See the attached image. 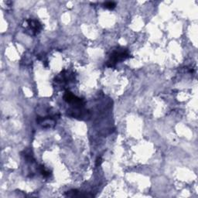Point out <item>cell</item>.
<instances>
[{"instance_id": "6da1fadb", "label": "cell", "mask_w": 198, "mask_h": 198, "mask_svg": "<svg viewBox=\"0 0 198 198\" xmlns=\"http://www.w3.org/2000/svg\"><path fill=\"white\" fill-rule=\"evenodd\" d=\"M129 57H131V55L128 50L125 48H118L115 50L110 55V57L107 61L106 65L109 67H113L119 62L122 61L123 60Z\"/></svg>"}, {"instance_id": "7a4b0ae2", "label": "cell", "mask_w": 198, "mask_h": 198, "mask_svg": "<svg viewBox=\"0 0 198 198\" xmlns=\"http://www.w3.org/2000/svg\"><path fill=\"white\" fill-rule=\"evenodd\" d=\"M63 99L67 103L75 105L76 108H81V107L84 106V104H85L83 99L77 97L70 91L65 92L64 95H63Z\"/></svg>"}, {"instance_id": "3957f363", "label": "cell", "mask_w": 198, "mask_h": 198, "mask_svg": "<svg viewBox=\"0 0 198 198\" xmlns=\"http://www.w3.org/2000/svg\"><path fill=\"white\" fill-rule=\"evenodd\" d=\"M26 29L31 35H36L41 31L42 25L40 22L33 19H29L26 20Z\"/></svg>"}, {"instance_id": "277c9868", "label": "cell", "mask_w": 198, "mask_h": 198, "mask_svg": "<svg viewBox=\"0 0 198 198\" xmlns=\"http://www.w3.org/2000/svg\"><path fill=\"white\" fill-rule=\"evenodd\" d=\"M66 196L74 197V196H92V195L82 194L78 190H71L70 191H67V193H66Z\"/></svg>"}, {"instance_id": "5b68a950", "label": "cell", "mask_w": 198, "mask_h": 198, "mask_svg": "<svg viewBox=\"0 0 198 198\" xmlns=\"http://www.w3.org/2000/svg\"><path fill=\"white\" fill-rule=\"evenodd\" d=\"M39 169H40V173H41L42 176H43V177H45V178H48V177H50L51 176V173H50V172H49L48 170H47V169H46V168L44 167L43 166H40Z\"/></svg>"}, {"instance_id": "8992f818", "label": "cell", "mask_w": 198, "mask_h": 198, "mask_svg": "<svg viewBox=\"0 0 198 198\" xmlns=\"http://www.w3.org/2000/svg\"><path fill=\"white\" fill-rule=\"evenodd\" d=\"M104 7L108 9H114L116 6V3L114 2H105L104 4Z\"/></svg>"}, {"instance_id": "52a82bcc", "label": "cell", "mask_w": 198, "mask_h": 198, "mask_svg": "<svg viewBox=\"0 0 198 198\" xmlns=\"http://www.w3.org/2000/svg\"><path fill=\"white\" fill-rule=\"evenodd\" d=\"M101 162H102V159H101V157H98V158L96 159V166H100Z\"/></svg>"}]
</instances>
